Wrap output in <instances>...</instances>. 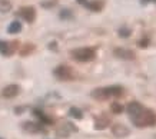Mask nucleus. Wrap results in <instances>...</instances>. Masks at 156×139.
I'll use <instances>...</instances> for the list:
<instances>
[{
    "instance_id": "10",
    "label": "nucleus",
    "mask_w": 156,
    "mask_h": 139,
    "mask_svg": "<svg viewBox=\"0 0 156 139\" xmlns=\"http://www.w3.org/2000/svg\"><path fill=\"white\" fill-rule=\"evenodd\" d=\"M20 30H22V23H20V22H12V23L9 24V27H7V32L12 34L19 33Z\"/></svg>"
},
{
    "instance_id": "20",
    "label": "nucleus",
    "mask_w": 156,
    "mask_h": 139,
    "mask_svg": "<svg viewBox=\"0 0 156 139\" xmlns=\"http://www.w3.org/2000/svg\"><path fill=\"white\" fill-rule=\"evenodd\" d=\"M77 2H79V3H82V5H86V3H87L86 0H77Z\"/></svg>"
},
{
    "instance_id": "7",
    "label": "nucleus",
    "mask_w": 156,
    "mask_h": 139,
    "mask_svg": "<svg viewBox=\"0 0 156 139\" xmlns=\"http://www.w3.org/2000/svg\"><path fill=\"white\" fill-rule=\"evenodd\" d=\"M112 132H113V135L115 136H118V138H126V136L129 135V129L125 126V125H120V123L113 125Z\"/></svg>"
},
{
    "instance_id": "12",
    "label": "nucleus",
    "mask_w": 156,
    "mask_h": 139,
    "mask_svg": "<svg viewBox=\"0 0 156 139\" xmlns=\"http://www.w3.org/2000/svg\"><path fill=\"white\" fill-rule=\"evenodd\" d=\"M109 125V119L106 118H99V119H96L95 122V128L96 129H105V128H108Z\"/></svg>"
},
{
    "instance_id": "14",
    "label": "nucleus",
    "mask_w": 156,
    "mask_h": 139,
    "mask_svg": "<svg viewBox=\"0 0 156 139\" xmlns=\"http://www.w3.org/2000/svg\"><path fill=\"white\" fill-rule=\"evenodd\" d=\"M86 6H87L90 10H93V12H99V10L103 7V3H102V2H92V3H86Z\"/></svg>"
},
{
    "instance_id": "16",
    "label": "nucleus",
    "mask_w": 156,
    "mask_h": 139,
    "mask_svg": "<svg viewBox=\"0 0 156 139\" xmlns=\"http://www.w3.org/2000/svg\"><path fill=\"white\" fill-rule=\"evenodd\" d=\"M33 113H34V115H36V116H37L39 119L42 120L43 123H50V122H52V120L49 119L48 116H44V115H43V112H40V110H34Z\"/></svg>"
},
{
    "instance_id": "3",
    "label": "nucleus",
    "mask_w": 156,
    "mask_h": 139,
    "mask_svg": "<svg viewBox=\"0 0 156 139\" xmlns=\"http://www.w3.org/2000/svg\"><path fill=\"white\" fill-rule=\"evenodd\" d=\"M70 55L73 56L75 60L77 62H90L95 59V50L90 48H82V49H75L72 50Z\"/></svg>"
},
{
    "instance_id": "1",
    "label": "nucleus",
    "mask_w": 156,
    "mask_h": 139,
    "mask_svg": "<svg viewBox=\"0 0 156 139\" xmlns=\"http://www.w3.org/2000/svg\"><path fill=\"white\" fill-rule=\"evenodd\" d=\"M130 119L137 128H147V126H153L156 123V116L152 110L146 109L143 106V109L140 112H137L136 115L130 116Z\"/></svg>"
},
{
    "instance_id": "2",
    "label": "nucleus",
    "mask_w": 156,
    "mask_h": 139,
    "mask_svg": "<svg viewBox=\"0 0 156 139\" xmlns=\"http://www.w3.org/2000/svg\"><path fill=\"white\" fill-rule=\"evenodd\" d=\"M123 93V89L120 86H110V87H99L92 92V98L98 101H106L109 98H118Z\"/></svg>"
},
{
    "instance_id": "8",
    "label": "nucleus",
    "mask_w": 156,
    "mask_h": 139,
    "mask_svg": "<svg viewBox=\"0 0 156 139\" xmlns=\"http://www.w3.org/2000/svg\"><path fill=\"white\" fill-rule=\"evenodd\" d=\"M20 16H22L26 22L32 23L34 20V17H36V12H34L33 7H23V9L20 10Z\"/></svg>"
},
{
    "instance_id": "21",
    "label": "nucleus",
    "mask_w": 156,
    "mask_h": 139,
    "mask_svg": "<svg viewBox=\"0 0 156 139\" xmlns=\"http://www.w3.org/2000/svg\"><path fill=\"white\" fill-rule=\"evenodd\" d=\"M0 139H2V138H0Z\"/></svg>"
},
{
    "instance_id": "5",
    "label": "nucleus",
    "mask_w": 156,
    "mask_h": 139,
    "mask_svg": "<svg viewBox=\"0 0 156 139\" xmlns=\"http://www.w3.org/2000/svg\"><path fill=\"white\" fill-rule=\"evenodd\" d=\"M115 56L119 59H126V60H133L135 59V52L129 50V49H123V48H118L113 50Z\"/></svg>"
},
{
    "instance_id": "19",
    "label": "nucleus",
    "mask_w": 156,
    "mask_h": 139,
    "mask_svg": "<svg viewBox=\"0 0 156 139\" xmlns=\"http://www.w3.org/2000/svg\"><path fill=\"white\" fill-rule=\"evenodd\" d=\"M149 2H155L156 3V0H140V3H142V5H146V3H149Z\"/></svg>"
},
{
    "instance_id": "11",
    "label": "nucleus",
    "mask_w": 156,
    "mask_h": 139,
    "mask_svg": "<svg viewBox=\"0 0 156 139\" xmlns=\"http://www.w3.org/2000/svg\"><path fill=\"white\" fill-rule=\"evenodd\" d=\"M69 115L72 118H75V119H82L83 118V113H82V110L79 108H75V106H72L70 109H69Z\"/></svg>"
},
{
    "instance_id": "15",
    "label": "nucleus",
    "mask_w": 156,
    "mask_h": 139,
    "mask_svg": "<svg viewBox=\"0 0 156 139\" xmlns=\"http://www.w3.org/2000/svg\"><path fill=\"white\" fill-rule=\"evenodd\" d=\"M10 45L6 43V42H0V52L3 53V55H10L12 50H10Z\"/></svg>"
},
{
    "instance_id": "17",
    "label": "nucleus",
    "mask_w": 156,
    "mask_h": 139,
    "mask_svg": "<svg viewBox=\"0 0 156 139\" xmlns=\"http://www.w3.org/2000/svg\"><path fill=\"white\" fill-rule=\"evenodd\" d=\"M110 108H112V112H113V113H122L123 112V106L120 105L119 102H113Z\"/></svg>"
},
{
    "instance_id": "13",
    "label": "nucleus",
    "mask_w": 156,
    "mask_h": 139,
    "mask_svg": "<svg viewBox=\"0 0 156 139\" xmlns=\"http://www.w3.org/2000/svg\"><path fill=\"white\" fill-rule=\"evenodd\" d=\"M12 10V3L9 0H0V12L2 13H7Z\"/></svg>"
},
{
    "instance_id": "9",
    "label": "nucleus",
    "mask_w": 156,
    "mask_h": 139,
    "mask_svg": "<svg viewBox=\"0 0 156 139\" xmlns=\"http://www.w3.org/2000/svg\"><path fill=\"white\" fill-rule=\"evenodd\" d=\"M23 129L26 132H30V134H36V132H40L43 130L42 123H34V122H24L23 123Z\"/></svg>"
},
{
    "instance_id": "18",
    "label": "nucleus",
    "mask_w": 156,
    "mask_h": 139,
    "mask_svg": "<svg viewBox=\"0 0 156 139\" xmlns=\"http://www.w3.org/2000/svg\"><path fill=\"white\" fill-rule=\"evenodd\" d=\"M129 34H130V30L129 29H120L119 30V36H122V37H128Z\"/></svg>"
},
{
    "instance_id": "4",
    "label": "nucleus",
    "mask_w": 156,
    "mask_h": 139,
    "mask_svg": "<svg viewBox=\"0 0 156 139\" xmlns=\"http://www.w3.org/2000/svg\"><path fill=\"white\" fill-rule=\"evenodd\" d=\"M55 76L59 77L60 80H70L73 75H72L70 67H67V66H57L56 69H55Z\"/></svg>"
},
{
    "instance_id": "6",
    "label": "nucleus",
    "mask_w": 156,
    "mask_h": 139,
    "mask_svg": "<svg viewBox=\"0 0 156 139\" xmlns=\"http://www.w3.org/2000/svg\"><path fill=\"white\" fill-rule=\"evenodd\" d=\"M19 92H20V87L17 85H9V86H6L3 89L2 95L5 96V98H7V99H12V98L19 95Z\"/></svg>"
}]
</instances>
